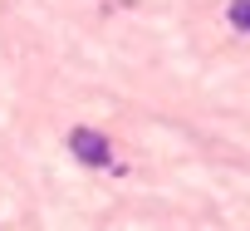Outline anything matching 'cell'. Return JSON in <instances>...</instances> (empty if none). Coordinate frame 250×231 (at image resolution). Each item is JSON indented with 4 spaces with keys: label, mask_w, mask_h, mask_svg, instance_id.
I'll use <instances>...</instances> for the list:
<instances>
[{
    "label": "cell",
    "mask_w": 250,
    "mask_h": 231,
    "mask_svg": "<svg viewBox=\"0 0 250 231\" xmlns=\"http://www.w3.org/2000/svg\"><path fill=\"white\" fill-rule=\"evenodd\" d=\"M69 148H74V158L88 162V167H103V162H108V138L93 133V128H74V133H69Z\"/></svg>",
    "instance_id": "1"
},
{
    "label": "cell",
    "mask_w": 250,
    "mask_h": 231,
    "mask_svg": "<svg viewBox=\"0 0 250 231\" xmlns=\"http://www.w3.org/2000/svg\"><path fill=\"white\" fill-rule=\"evenodd\" d=\"M230 25L250 35V0H230Z\"/></svg>",
    "instance_id": "2"
}]
</instances>
